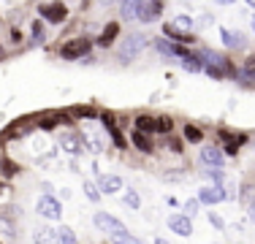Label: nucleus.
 Listing matches in <instances>:
<instances>
[{"instance_id": "1", "label": "nucleus", "mask_w": 255, "mask_h": 244, "mask_svg": "<svg viewBox=\"0 0 255 244\" xmlns=\"http://www.w3.org/2000/svg\"><path fill=\"white\" fill-rule=\"evenodd\" d=\"M95 228L103 231V234H106L109 239H114V242H136V239H133V236L125 231V225L120 223L117 217L106 215V212H98V215H95Z\"/></svg>"}, {"instance_id": "2", "label": "nucleus", "mask_w": 255, "mask_h": 244, "mask_svg": "<svg viewBox=\"0 0 255 244\" xmlns=\"http://www.w3.org/2000/svg\"><path fill=\"white\" fill-rule=\"evenodd\" d=\"M166 35L171 41H179V44H187V41H193V35H190V30H193V19L187 14H179V16H174L171 22H166Z\"/></svg>"}, {"instance_id": "3", "label": "nucleus", "mask_w": 255, "mask_h": 244, "mask_svg": "<svg viewBox=\"0 0 255 244\" xmlns=\"http://www.w3.org/2000/svg\"><path fill=\"white\" fill-rule=\"evenodd\" d=\"M204 63H206V73H209L212 79H223L226 73H234L228 60L223 57V54H217V52H209V49L204 52Z\"/></svg>"}, {"instance_id": "4", "label": "nucleus", "mask_w": 255, "mask_h": 244, "mask_svg": "<svg viewBox=\"0 0 255 244\" xmlns=\"http://www.w3.org/2000/svg\"><path fill=\"white\" fill-rule=\"evenodd\" d=\"M90 52V41L87 38H74L68 44L60 46V57L63 60H76V57H84Z\"/></svg>"}, {"instance_id": "5", "label": "nucleus", "mask_w": 255, "mask_h": 244, "mask_svg": "<svg viewBox=\"0 0 255 244\" xmlns=\"http://www.w3.org/2000/svg\"><path fill=\"white\" fill-rule=\"evenodd\" d=\"M38 215L46 217V220H60L63 217V206H60V201L52 198V195H41L38 198Z\"/></svg>"}, {"instance_id": "6", "label": "nucleus", "mask_w": 255, "mask_h": 244, "mask_svg": "<svg viewBox=\"0 0 255 244\" xmlns=\"http://www.w3.org/2000/svg\"><path fill=\"white\" fill-rule=\"evenodd\" d=\"M147 46V38H144L141 33H133V35H128L125 38V44H123V57L125 60H133V57H138V52H141V49Z\"/></svg>"}, {"instance_id": "7", "label": "nucleus", "mask_w": 255, "mask_h": 244, "mask_svg": "<svg viewBox=\"0 0 255 244\" xmlns=\"http://www.w3.org/2000/svg\"><path fill=\"white\" fill-rule=\"evenodd\" d=\"M41 16H44L46 22L60 24L65 16H68V8H65L63 3H46V5H41Z\"/></svg>"}, {"instance_id": "8", "label": "nucleus", "mask_w": 255, "mask_h": 244, "mask_svg": "<svg viewBox=\"0 0 255 244\" xmlns=\"http://www.w3.org/2000/svg\"><path fill=\"white\" fill-rule=\"evenodd\" d=\"M160 11H163V3L160 0H144L141 3V11H138V19L141 22H155L157 16H160Z\"/></svg>"}, {"instance_id": "9", "label": "nucleus", "mask_w": 255, "mask_h": 244, "mask_svg": "<svg viewBox=\"0 0 255 244\" xmlns=\"http://www.w3.org/2000/svg\"><path fill=\"white\" fill-rule=\"evenodd\" d=\"M101 122H103V127L109 130V136H112L114 146H120V149H125V146H128V141H125V136H123V133H120V127L114 125V117H112V114H103V117H101Z\"/></svg>"}, {"instance_id": "10", "label": "nucleus", "mask_w": 255, "mask_h": 244, "mask_svg": "<svg viewBox=\"0 0 255 244\" xmlns=\"http://www.w3.org/2000/svg\"><path fill=\"white\" fill-rule=\"evenodd\" d=\"M168 228H171L174 234H179V236H190L193 234V225H190V220H187V215L168 217Z\"/></svg>"}, {"instance_id": "11", "label": "nucleus", "mask_w": 255, "mask_h": 244, "mask_svg": "<svg viewBox=\"0 0 255 244\" xmlns=\"http://www.w3.org/2000/svg\"><path fill=\"white\" fill-rule=\"evenodd\" d=\"M201 160L206 163V166H212V168H223V152L217 149V146H204L201 149Z\"/></svg>"}, {"instance_id": "12", "label": "nucleus", "mask_w": 255, "mask_h": 244, "mask_svg": "<svg viewBox=\"0 0 255 244\" xmlns=\"http://www.w3.org/2000/svg\"><path fill=\"white\" fill-rule=\"evenodd\" d=\"M98 187H101V193L114 195L120 187H123V179H120V176H114V174H103L101 179H98Z\"/></svg>"}, {"instance_id": "13", "label": "nucleus", "mask_w": 255, "mask_h": 244, "mask_svg": "<svg viewBox=\"0 0 255 244\" xmlns=\"http://www.w3.org/2000/svg\"><path fill=\"white\" fill-rule=\"evenodd\" d=\"M198 198H201V204H217V201L226 198V190H223L220 185H215V187H201Z\"/></svg>"}, {"instance_id": "14", "label": "nucleus", "mask_w": 255, "mask_h": 244, "mask_svg": "<svg viewBox=\"0 0 255 244\" xmlns=\"http://www.w3.org/2000/svg\"><path fill=\"white\" fill-rule=\"evenodd\" d=\"M223 44H226L228 49H245L247 41H245V35H242L239 30H236V33L234 30H223Z\"/></svg>"}, {"instance_id": "15", "label": "nucleus", "mask_w": 255, "mask_h": 244, "mask_svg": "<svg viewBox=\"0 0 255 244\" xmlns=\"http://www.w3.org/2000/svg\"><path fill=\"white\" fill-rule=\"evenodd\" d=\"M130 138H133V144H136V149H141V152H152V141H149V136H147L144 130H138V127H136Z\"/></svg>"}, {"instance_id": "16", "label": "nucleus", "mask_w": 255, "mask_h": 244, "mask_svg": "<svg viewBox=\"0 0 255 244\" xmlns=\"http://www.w3.org/2000/svg\"><path fill=\"white\" fill-rule=\"evenodd\" d=\"M141 3H144V0H125V3H123V16H125V19H138Z\"/></svg>"}, {"instance_id": "17", "label": "nucleus", "mask_w": 255, "mask_h": 244, "mask_svg": "<svg viewBox=\"0 0 255 244\" xmlns=\"http://www.w3.org/2000/svg\"><path fill=\"white\" fill-rule=\"evenodd\" d=\"M117 33H120V24H117V22H109V24H106V30L101 33L98 44H101V46H109L114 38H117Z\"/></svg>"}, {"instance_id": "18", "label": "nucleus", "mask_w": 255, "mask_h": 244, "mask_svg": "<svg viewBox=\"0 0 255 244\" xmlns=\"http://www.w3.org/2000/svg\"><path fill=\"white\" fill-rule=\"evenodd\" d=\"M54 242H63V244H76V236L71 234V228H65V225H63V228H57V231H54Z\"/></svg>"}, {"instance_id": "19", "label": "nucleus", "mask_w": 255, "mask_h": 244, "mask_svg": "<svg viewBox=\"0 0 255 244\" xmlns=\"http://www.w3.org/2000/svg\"><path fill=\"white\" fill-rule=\"evenodd\" d=\"M182 65H185V71H190V73H198L204 68V63L198 57H193V54H187V57H182Z\"/></svg>"}, {"instance_id": "20", "label": "nucleus", "mask_w": 255, "mask_h": 244, "mask_svg": "<svg viewBox=\"0 0 255 244\" xmlns=\"http://www.w3.org/2000/svg\"><path fill=\"white\" fill-rule=\"evenodd\" d=\"M136 127L144 133H155V120L147 117V114H141V117H136Z\"/></svg>"}, {"instance_id": "21", "label": "nucleus", "mask_w": 255, "mask_h": 244, "mask_svg": "<svg viewBox=\"0 0 255 244\" xmlns=\"http://www.w3.org/2000/svg\"><path fill=\"white\" fill-rule=\"evenodd\" d=\"M82 187H84V195H87V198L93 201V204L101 198V190H98V185H93V182H84Z\"/></svg>"}, {"instance_id": "22", "label": "nucleus", "mask_w": 255, "mask_h": 244, "mask_svg": "<svg viewBox=\"0 0 255 244\" xmlns=\"http://www.w3.org/2000/svg\"><path fill=\"white\" fill-rule=\"evenodd\" d=\"M171 127H174V122L168 120V117L155 120V133H171Z\"/></svg>"}, {"instance_id": "23", "label": "nucleus", "mask_w": 255, "mask_h": 244, "mask_svg": "<svg viewBox=\"0 0 255 244\" xmlns=\"http://www.w3.org/2000/svg\"><path fill=\"white\" fill-rule=\"evenodd\" d=\"M185 138H187V141H201V138H204V133L201 130H198V127H193V125H187L185 127Z\"/></svg>"}, {"instance_id": "24", "label": "nucleus", "mask_w": 255, "mask_h": 244, "mask_svg": "<svg viewBox=\"0 0 255 244\" xmlns=\"http://www.w3.org/2000/svg\"><path fill=\"white\" fill-rule=\"evenodd\" d=\"M125 204L130 206V209H138V206H141V198H138V193H136V190H128V193H125Z\"/></svg>"}, {"instance_id": "25", "label": "nucleus", "mask_w": 255, "mask_h": 244, "mask_svg": "<svg viewBox=\"0 0 255 244\" xmlns=\"http://www.w3.org/2000/svg\"><path fill=\"white\" fill-rule=\"evenodd\" d=\"M198 206H201V198H190V201L185 204V215H196Z\"/></svg>"}, {"instance_id": "26", "label": "nucleus", "mask_w": 255, "mask_h": 244, "mask_svg": "<svg viewBox=\"0 0 255 244\" xmlns=\"http://www.w3.org/2000/svg\"><path fill=\"white\" fill-rule=\"evenodd\" d=\"M44 35L46 33H44V27H41V22H33V38L35 41H44Z\"/></svg>"}, {"instance_id": "27", "label": "nucleus", "mask_w": 255, "mask_h": 244, "mask_svg": "<svg viewBox=\"0 0 255 244\" xmlns=\"http://www.w3.org/2000/svg\"><path fill=\"white\" fill-rule=\"evenodd\" d=\"M63 146H65V149H68L71 152V155H76V152H79V146H76V138H65V141H63Z\"/></svg>"}, {"instance_id": "28", "label": "nucleus", "mask_w": 255, "mask_h": 244, "mask_svg": "<svg viewBox=\"0 0 255 244\" xmlns=\"http://www.w3.org/2000/svg\"><path fill=\"white\" fill-rule=\"evenodd\" d=\"M3 174H5V176H14V174H16V166H14L11 160H3Z\"/></svg>"}, {"instance_id": "29", "label": "nucleus", "mask_w": 255, "mask_h": 244, "mask_svg": "<svg viewBox=\"0 0 255 244\" xmlns=\"http://www.w3.org/2000/svg\"><path fill=\"white\" fill-rule=\"evenodd\" d=\"M209 223L215 225V228H223V217H220V215H215V212L209 215Z\"/></svg>"}, {"instance_id": "30", "label": "nucleus", "mask_w": 255, "mask_h": 244, "mask_svg": "<svg viewBox=\"0 0 255 244\" xmlns=\"http://www.w3.org/2000/svg\"><path fill=\"white\" fill-rule=\"evenodd\" d=\"M168 149H174V152H182V144L177 141V138H168Z\"/></svg>"}, {"instance_id": "31", "label": "nucleus", "mask_w": 255, "mask_h": 244, "mask_svg": "<svg viewBox=\"0 0 255 244\" xmlns=\"http://www.w3.org/2000/svg\"><path fill=\"white\" fill-rule=\"evenodd\" d=\"M226 152H228V155H236V152H239V144H228Z\"/></svg>"}, {"instance_id": "32", "label": "nucleus", "mask_w": 255, "mask_h": 244, "mask_svg": "<svg viewBox=\"0 0 255 244\" xmlns=\"http://www.w3.org/2000/svg\"><path fill=\"white\" fill-rule=\"evenodd\" d=\"M215 3H217V5H231L234 0H215Z\"/></svg>"}, {"instance_id": "33", "label": "nucleus", "mask_w": 255, "mask_h": 244, "mask_svg": "<svg viewBox=\"0 0 255 244\" xmlns=\"http://www.w3.org/2000/svg\"><path fill=\"white\" fill-rule=\"evenodd\" d=\"M250 217L255 220V204H250Z\"/></svg>"}, {"instance_id": "34", "label": "nucleus", "mask_w": 255, "mask_h": 244, "mask_svg": "<svg viewBox=\"0 0 255 244\" xmlns=\"http://www.w3.org/2000/svg\"><path fill=\"white\" fill-rule=\"evenodd\" d=\"M101 3H103V5H109V3H117V0H101Z\"/></svg>"}, {"instance_id": "35", "label": "nucleus", "mask_w": 255, "mask_h": 244, "mask_svg": "<svg viewBox=\"0 0 255 244\" xmlns=\"http://www.w3.org/2000/svg\"><path fill=\"white\" fill-rule=\"evenodd\" d=\"M247 5H253V8H255V0H247Z\"/></svg>"}, {"instance_id": "36", "label": "nucleus", "mask_w": 255, "mask_h": 244, "mask_svg": "<svg viewBox=\"0 0 255 244\" xmlns=\"http://www.w3.org/2000/svg\"><path fill=\"white\" fill-rule=\"evenodd\" d=\"M253 30H255V16H253Z\"/></svg>"}]
</instances>
